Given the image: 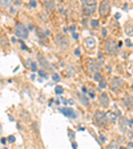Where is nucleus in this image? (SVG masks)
I'll list each match as a JSON object with an SVG mask.
<instances>
[{"label":"nucleus","instance_id":"obj_4","mask_svg":"<svg viewBox=\"0 0 133 149\" xmlns=\"http://www.w3.org/2000/svg\"><path fill=\"white\" fill-rule=\"evenodd\" d=\"M56 43L59 44V47H61V48H68L69 39L64 33H57L56 35Z\"/></svg>","mask_w":133,"mask_h":149},{"label":"nucleus","instance_id":"obj_21","mask_svg":"<svg viewBox=\"0 0 133 149\" xmlns=\"http://www.w3.org/2000/svg\"><path fill=\"white\" fill-rule=\"evenodd\" d=\"M105 85H107L105 79H102V77H101V80L99 81V88H100V89H104V88H105Z\"/></svg>","mask_w":133,"mask_h":149},{"label":"nucleus","instance_id":"obj_19","mask_svg":"<svg viewBox=\"0 0 133 149\" xmlns=\"http://www.w3.org/2000/svg\"><path fill=\"white\" fill-rule=\"evenodd\" d=\"M89 25H91V27H92V28H97V27H99V20H96V19H93V20H91V22H89Z\"/></svg>","mask_w":133,"mask_h":149},{"label":"nucleus","instance_id":"obj_12","mask_svg":"<svg viewBox=\"0 0 133 149\" xmlns=\"http://www.w3.org/2000/svg\"><path fill=\"white\" fill-rule=\"evenodd\" d=\"M20 118H22L24 123H29V121L32 120L31 113H29V112H27V111H22V112H20Z\"/></svg>","mask_w":133,"mask_h":149},{"label":"nucleus","instance_id":"obj_10","mask_svg":"<svg viewBox=\"0 0 133 149\" xmlns=\"http://www.w3.org/2000/svg\"><path fill=\"white\" fill-rule=\"evenodd\" d=\"M37 60H39V63L41 64V67H43L44 69H48L49 71L51 69V64L48 61H47V59L44 57V56H41V55H37Z\"/></svg>","mask_w":133,"mask_h":149},{"label":"nucleus","instance_id":"obj_9","mask_svg":"<svg viewBox=\"0 0 133 149\" xmlns=\"http://www.w3.org/2000/svg\"><path fill=\"white\" fill-rule=\"evenodd\" d=\"M124 85V81L121 80L120 77H113L112 79V81H111V87H112V89L113 91H117V89H120L121 87Z\"/></svg>","mask_w":133,"mask_h":149},{"label":"nucleus","instance_id":"obj_25","mask_svg":"<svg viewBox=\"0 0 133 149\" xmlns=\"http://www.w3.org/2000/svg\"><path fill=\"white\" fill-rule=\"evenodd\" d=\"M109 117H111V121H116V116H115V113H109Z\"/></svg>","mask_w":133,"mask_h":149},{"label":"nucleus","instance_id":"obj_3","mask_svg":"<svg viewBox=\"0 0 133 149\" xmlns=\"http://www.w3.org/2000/svg\"><path fill=\"white\" fill-rule=\"evenodd\" d=\"M15 35L20 39H27L28 37V29L23 23H16L15 25Z\"/></svg>","mask_w":133,"mask_h":149},{"label":"nucleus","instance_id":"obj_30","mask_svg":"<svg viewBox=\"0 0 133 149\" xmlns=\"http://www.w3.org/2000/svg\"><path fill=\"white\" fill-rule=\"evenodd\" d=\"M36 1H33V0H32V1H29V6H31V7H36Z\"/></svg>","mask_w":133,"mask_h":149},{"label":"nucleus","instance_id":"obj_29","mask_svg":"<svg viewBox=\"0 0 133 149\" xmlns=\"http://www.w3.org/2000/svg\"><path fill=\"white\" fill-rule=\"evenodd\" d=\"M7 140H8L9 143H13V141H15V136H9Z\"/></svg>","mask_w":133,"mask_h":149},{"label":"nucleus","instance_id":"obj_7","mask_svg":"<svg viewBox=\"0 0 133 149\" xmlns=\"http://www.w3.org/2000/svg\"><path fill=\"white\" fill-rule=\"evenodd\" d=\"M88 69H89V71L92 72L93 74H95V73H99V72H100V64H99V61H96V60H89V61H88Z\"/></svg>","mask_w":133,"mask_h":149},{"label":"nucleus","instance_id":"obj_28","mask_svg":"<svg viewBox=\"0 0 133 149\" xmlns=\"http://www.w3.org/2000/svg\"><path fill=\"white\" fill-rule=\"evenodd\" d=\"M116 145H117V141H113V143H112L111 145H109V149H113Z\"/></svg>","mask_w":133,"mask_h":149},{"label":"nucleus","instance_id":"obj_35","mask_svg":"<svg viewBox=\"0 0 133 149\" xmlns=\"http://www.w3.org/2000/svg\"><path fill=\"white\" fill-rule=\"evenodd\" d=\"M75 53H76V56H79V55H80V49H79V48H76V51H75Z\"/></svg>","mask_w":133,"mask_h":149},{"label":"nucleus","instance_id":"obj_15","mask_svg":"<svg viewBox=\"0 0 133 149\" xmlns=\"http://www.w3.org/2000/svg\"><path fill=\"white\" fill-rule=\"evenodd\" d=\"M43 6L47 8V11H48V12L53 11V9H55V7H56L55 6V1H52V0H47V1H44Z\"/></svg>","mask_w":133,"mask_h":149},{"label":"nucleus","instance_id":"obj_5","mask_svg":"<svg viewBox=\"0 0 133 149\" xmlns=\"http://www.w3.org/2000/svg\"><path fill=\"white\" fill-rule=\"evenodd\" d=\"M105 49L108 53H111V55H115L116 52H117V44H116V41L113 40V39H108V40L105 41Z\"/></svg>","mask_w":133,"mask_h":149},{"label":"nucleus","instance_id":"obj_38","mask_svg":"<svg viewBox=\"0 0 133 149\" xmlns=\"http://www.w3.org/2000/svg\"><path fill=\"white\" fill-rule=\"evenodd\" d=\"M89 96H91V97L95 96V92H93V91H91V92H89Z\"/></svg>","mask_w":133,"mask_h":149},{"label":"nucleus","instance_id":"obj_34","mask_svg":"<svg viewBox=\"0 0 133 149\" xmlns=\"http://www.w3.org/2000/svg\"><path fill=\"white\" fill-rule=\"evenodd\" d=\"M88 24V20L87 19H83V25H87Z\"/></svg>","mask_w":133,"mask_h":149},{"label":"nucleus","instance_id":"obj_8","mask_svg":"<svg viewBox=\"0 0 133 149\" xmlns=\"http://www.w3.org/2000/svg\"><path fill=\"white\" fill-rule=\"evenodd\" d=\"M59 111L61 112L64 116H67L68 118H76V117H77V113H76V112H75L72 108H60Z\"/></svg>","mask_w":133,"mask_h":149},{"label":"nucleus","instance_id":"obj_13","mask_svg":"<svg viewBox=\"0 0 133 149\" xmlns=\"http://www.w3.org/2000/svg\"><path fill=\"white\" fill-rule=\"evenodd\" d=\"M123 102L125 104V107H127V108H133V96L127 95V96L123 99Z\"/></svg>","mask_w":133,"mask_h":149},{"label":"nucleus","instance_id":"obj_6","mask_svg":"<svg viewBox=\"0 0 133 149\" xmlns=\"http://www.w3.org/2000/svg\"><path fill=\"white\" fill-rule=\"evenodd\" d=\"M99 11H100V15L101 16H108L109 15V11H111V4L109 1H101L99 7Z\"/></svg>","mask_w":133,"mask_h":149},{"label":"nucleus","instance_id":"obj_1","mask_svg":"<svg viewBox=\"0 0 133 149\" xmlns=\"http://www.w3.org/2000/svg\"><path fill=\"white\" fill-rule=\"evenodd\" d=\"M93 123L99 127H105L108 124V115L105 112H101V111H97L95 115H93Z\"/></svg>","mask_w":133,"mask_h":149},{"label":"nucleus","instance_id":"obj_11","mask_svg":"<svg viewBox=\"0 0 133 149\" xmlns=\"http://www.w3.org/2000/svg\"><path fill=\"white\" fill-rule=\"evenodd\" d=\"M100 102H101V105L104 107V108H107V107L109 105V96L105 92L101 93V96H100Z\"/></svg>","mask_w":133,"mask_h":149},{"label":"nucleus","instance_id":"obj_37","mask_svg":"<svg viewBox=\"0 0 133 149\" xmlns=\"http://www.w3.org/2000/svg\"><path fill=\"white\" fill-rule=\"evenodd\" d=\"M68 134H69V137H71V139H72V137H73V132H72V130H69V132H68Z\"/></svg>","mask_w":133,"mask_h":149},{"label":"nucleus","instance_id":"obj_31","mask_svg":"<svg viewBox=\"0 0 133 149\" xmlns=\"http://www.w3.org/2000/svg\"><path fill=\"white\" fill-rule=\"evenodd\" d=\"M100 141H101V143H105V136H100Z\"/></svg>","mask_w":133,"mask_h":149},{"label":"nucleus","instance_id":"obj_18","mask_svg":"<svg viewBox=\"0 0 133 149\" xmlns=\"http://www.w3.org/2000/svg\"><path fill=\"white\" fill-rule=\"evenodd\" d=\"M125 31H127V35H129V36H133V27L130 24H128L127 27H125Z\"/></svg>","mask_w":133,"mask_h":149},{"label":"nucleus","instance_id":"obj_33","mask_svg":"<svg viewBox=\"0 0 133 149\" xmlns=\"http://www.w3.org/2000/svg\"><path fill=\"white\" fill-rule=\"evenodd\" d=\"M125 44H127L128 47H130V45H132V43H130V40H128V39H127V41H125Z\"/></svg>","mask_w":133,"mask_h":149},{"label":"nucleus","instance_id":"obj_23","mask_svg":"<svg viewBox=\"0 0 133 149\" xmlns=\"http://www.w3.org/2000/svg\"><path fill=\"white\" fill-rule=\"evenodd\" d=\"M101 35H102L104 37H107V35H108V31H107L105 28H102V29H101Z\"/></svg>","mask_w":133,"mask_h":149},{"label":"nucleus","instance_id":"obj_36","mask_svg":"<svg viewBox=\"0 0 133 149\" xmlns=\"http://www.w3.org/2000/svg\"><path fill=\"white\" fill-rule=\"evenodd\" d=\"M72 37H73V39H77V33H75V32H73V33H72Z\"/></svg>","mask_w":133,"mask_h":149},{"label":"nucleus","instance_id":"obj_17","mask_svg":"<svg viewBox=\"0 0 133 149\" xmlns=\"http://www.w3.org/2000/svg\"><path fill=\"white\" fill-rule=\"evenodd\" d=\"M12 6V1H9V0H3V1H0V7L1 8H7V7Z\"/></svg>","mask_w":133,"mask_h":149},{"label":"nucleus","instance_id":"obj_32","mask_svg":"<svg viewBox=\"0 0 133 149\" xmlns=\"http://www.w3.org/2000/svg\"><path fill=\"white\" fill-rule=\"evenodd\" d=\"M9 13H16V11H15V8H12V7H11V8H9Z\"/></svg>","mask_w":133,"mask_h":149},{"label":"nucleus","instance_id":"obj_22","mask_svg":"<svg viewBox=\"0 0 133 149\" xmlns=\"http://www.w3.org/2000/svg\"><path fill=\"white\" fill-rule=\"evenodd\" d=\"M93 79H95V80H96V81H100V80H101V77H100V73H95V76H93Z\"/></svg>","mask_w":133,"mask_h":149},{"label":"nucleus","instance_id":"obj_27","mask_svg":"<svg viewBox=\"0 0 133 149\" xmlns=\"http://www.w3.org/2000/svg\"><path fill=\"white\" fill-rule=\"evenodd\" d=\"M52 77H53V80H55V81H59L60 80V77H59V74H57V73H55Z\"/></svg>","mask_w":133,"mask_h":149},{"label":"nucleus","instance_id":"obj_2","mask_svg":"<svg viewBox=\"0 0 133 149\" xmlns=\"http://www.w3.org/2000/svg\"><path fill=\"white\" fill-rule=\"evenodd\" d=\"M97 3L93 1V0H88V1H84L83 3V13L85 16H91L95 11H96Z\"/></svg>","mask_w":133,"mask_h":149},{"label":"nucleus","instance_id":"obj_40","mask_svg":"<svg viewBox=\"0 0 133 149\" xmlns=\"http://www.w3.org/2000/svg\"><path fill=\"white\" fill-rule=\"evenodd\" d=\"M0 134H1V125H0Z\"/></svg>","mask_w":133,"mask_h":149},{"label":"nucleus","instance_id":"obj_24","mask_svg":"<svg viewBox=\"0 0 133 149\" xmlns=\"http://www.w3.org/2000/svg\"><path fill=\"white\" fill-rule=\"evenodd\" d=\"M56 93H57V95L63 93V88H61V87H56Z\"/></svg>","mask_w":133,"mask_h":149},{"label":"nucleus","instance_id":"obj_14","mask_svg":"<svg viewBox=\"0 0 133 149\" xmlns=\"http://www.w3.org/2000/svg\"><path fill=\"white\" fill-rule=\"evenodd\" d=\"M84 44H85L88 48H93V47L96 45V39H95V37H85Z\"/></svg>","mask_w":133,"mask_h":149},{"label":"nucleus","instance_id":"obj_26","mask_svg":"<svg viewBox=\"0 0 133 149\" xmlns=\"http://www.w3.org/2000/svg\"><path fill=\"white\" fill-rule=\"evenodd\" d=\"M39 74H40V76H43V77H47L45 71H43V69H41V71H39Z\"/></svg>","mask_w":133,"mask_h":149},{"label":"nucleus","instance_id":"obj_39","mask_svg":"<svg viewBox=\"0 0 133 149\" xmlns=\"http://www.w3.org/2000/svg\"><path fill=\"white\" fill-rule=\"evenodd\" d=\"M69 29H71L72 32H75V25H71V27H69Z\"/></svg>","mask_w":133,"mask_h":149},{"label":"nucleus","instance_id":"obj_20","mask_svg":"<svg viewBox=\"0 0 133 149\" xmlns=\"http://www.w3.org/2000/svg\"><path fill=\"white\" fill-rule=\"evenodd\" d=\"M27 63H28V67H29V68H31L32 71H36V69H37V65L35 64L33 61H31V60H28Z\"/></svg>","mask_w":133,"mask_h":149},{"label":"nucleus","instance_id":"obj_16","mask_svg":"<svg viewBox=\"0 0 133 149\" xmlns=\"http://www.w3.org/2000/svg\"><path fill=\"white\" fill-rule=\"evenodd\" d=\"M77 96H79V100H80V101L83 102L84 105H85V107H89V100H88V97L85 96L84 93H79Z\"/></svg>","mask_w":133,"mask_h":149}]
</instances>
